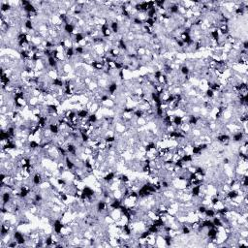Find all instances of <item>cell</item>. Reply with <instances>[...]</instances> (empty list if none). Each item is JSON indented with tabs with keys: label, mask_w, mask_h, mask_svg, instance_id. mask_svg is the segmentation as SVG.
I'll list each match as a JSON object with an SVG mask.
<instances>
[{
	"label": "cell",
	"mask_w": 248,
	"mask_h": 248,
	"mask_svg": "<svg viewBox=\"0 0 248 248\" xmlns=\"http://www.w3.org/2000/svg\"><path fill=\"white\" fill-rule=\"evenodd\" d=\"M179 72H180V74L182 75V76H188V75H190V73H191L190 69L188 68V66H186L185 64L182 65L179 68Z\"/></svg>",
	"instance_id": "cell-11"
},
{
	"label": "cell",
	"mask_w": 248,
	"mask_h": 248,
	"mask_svg": "<svg viewBox=\"0 0 248 248\" xmlns=\"http://www.w3.org/2000/svg\"><path fill=\"white\" fill-rule=\"evenodd\" d=\"M230 163H231V160L229 158H227V157L223 158V164L224 165H229Z\"/></svg>",
	"instance_id": "cell-13"
},
{
	"label": "cell",
	"mask_w": 248,
	"mask_h": 248,
	"mask_svg": "<svg viewBox=\"0 0 248 248\" xmlns=\"http://www.w3.org/2000/svg\"><path fill=\"white\" fill-rule=\"evenodd\" d=\"M205 96L208 98V100H212L215 97V92L211 89V88H206L205 90Z\"/></svg>",
	"instance_id": "cell-9"
},
{
	"label": "cell",
	"mask_w": 248,
	"mask_h": 248,
	"mask_svg": "<svg viewBox=\"0 0 248 248\" xmlns=\"http://www.w3.org/2000/svg\"><path fill=\"white\" fill-rule=\"evenodd\" d=\"M246 135L244 134V133L241 131V130H239V131H237V132H234V135H233V142H242V141L244 139H246L245 138Z\"/></svg>",
	"instance_id": "cell-2"
},
{
	"label": "cell",
	"mask_w": 248,
	"mask_h": 248,
	"mask_svg": "<svg viewBox=\"0 0 248 248\" xmlns=\"http://www.w3.org/2000/svg\"><path fill=\"white\" fill-rule=\"evenodd\" d=\"M212 223H213V225L216 228H223V223H222L221 219L217 217V216H214V217L212 218Z\"/></svg>",
	"instance_id": "cell-12"
},
{
	"label": "cell",
	"mask_w": 248,
	"mask_h": 248,
	"mask_svg": "<svg viewBox=\"0 0 248 248\" xmlns=\"http://www.w3.org/2000/svg\"><path fill=\"white\" fill-rule=\"evenodd\" d=\"M87 121L91 124H95V123H97L98 121H99L96 113H90L89 115H88V117H87Z\"/></svg>",
	"instance_id": "cell-8"
},
{
	"label": "cell",
	"mask_w": 248,
	"mask_h": 248,
	"mask_svg": "<svg viewBox=\"0 0 248 248\" xmlns=\"http://www.w3.org/2000/svg\"><path fill=\"white\" fill-rule=\"evenodd\" d=\"M89 113H90V112L87 109L82 108V109H79L77 112V117L79 119H87Z\"/></svg>",
	"instance_id": "cell-5"
},
{
	"label": "cell",
	"mask_w": 248,
	"mask_h": 248,
	"mask_svg": "<svg viewBox=\"0 0 248 248\" xmlns=\"http://www.w3.org/2000/svg\"><path fill=\"white\" fill-rule=\"evenodd\" d=\"M216 141L218 142H220L221 145H228L230 144L231 137L229 136L227 133H221V134H219L218 136H216Z\"/></svg>",
	"instance_id": "cell-1"
},
{
	"label": "cell",
	"mask_w": 248,
	"mask_h": 248,
	"mask_svg": "<svg viewBox=\"0 0 248 248\" xmlns=\"http://www.w3.org/2000/svg\"><path fill=\"white\" fill-rule=\"evenodd\" d=\"M181 234L184 235V236H188V235L191 234V228L186 224L181 225Z\"/></svg>",
	"instance_id": "cell-10"
},
{
	"label": "cell",
	"mask_w": 248,
	"mask_h": 248,
	"mask_svg": "<svg viewBox=\"0 0 248 248\" xmlns=\"http://www.w3.org/2000/svg\"><path fill=\"white\" fill-rule=\"evenodd\" d=\"M47 128H49V130L50 132L52 133L53 135L56 136V135H58L60 134V130H59V126L57 125L56 123H50L47 125Z\"/></svg>",
	"instance_id": "cell-6"
},
{
	"label": "cell",
	"mask_w": 248,
	"mask_h": 248,
	"mask_svg": "<svg viewBox=\"0 0 248 248\" xmlns=\"http://www.w3.org/2000/svg\"><path fill=\"white\" fill-rule=\"evenodd\" d=\"M205 218H213L214 216H216V210L213 208H208L205 209Z\"/></svg>",
	"instance_id": "cell-7"
},
{
	"label": "cell",
	"mask_w": 248,
	"mask_h": 248,
	"mask_svg": "<svg viewBox=\"0 0 248 248\" xmlns=\"http://www.w3.org/2000/svg\"><path fill=\"white\" fill-rule=\"evenodd\" d=\"M1 196H2V203H1V205H8L9 203L12 202V200H13L12 192L5 191V192L1 193Z\"/></svg>",
	"instance_id": "cell-3"
},
{
	"label": "cell",
	"mask_w": 248,
	"mask_h": 248,
	"mask_svg": "<svg viewBox=\"0 0 248 248\" xmlns=\"http://www.w3.org/2000/svg\"><path fill=\"white\" fill-rule=\"evenodd\" d=\"M117 89H118V84H117L116 81H112L111 84H108L107 91L110 96H113L115 94V92L117 91Z\"/></svg>",
	"instance_id": "cell-4"
}]
</instances>
